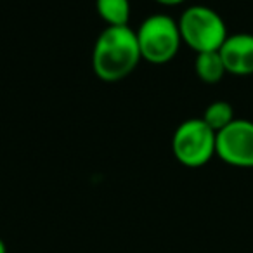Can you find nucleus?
Wrapping results in <instances>:
<instances>
[{"label":"nucleus","instance_id":"10","mask_svg":"<svg viewBox=\"0 0 253 253\" xmlns=\"http://www.w3.org/2000/svg\"><path fill=\"white\" fill-rule=\"evenodd\" d=\"M155 2H158L162 5H179L182 2H186V0H155Z\"/></svg>","mask_w":253,"mask_h":253},{"label":"nucleus","instance_id":"5","mask_svg":"<svg viewBox=\"0 0 253 253\" xmlns=\"http://www.w3.org/2000/svg\"><path fill=\"white\" fill-rule=\"evenodd\" d=\"M215 156L234 169H253V122L236 118L217 132Z\"/></svg>","mask_w":253,"mask_h":253},{"label":"nucleus","instance_id":"1","mask_svg":"<svg viewBox=\"0 0 253 253\" xmlns=\"http://www.w3.org/2000/svg\"><path fill=\"white\" fill-rule=\"evenodd\" d=\"M137 35L128 26H108L95 40L92 70L102 82H120L132 73L141 61Z\"/></svg>","mask_w":253,"mask_h":253},{"label":"nucleus","instance_id":"9","mask_svg":"<svg viewBox=\"0 0 253 253\" xmlns=\"http://www.w3.org/2000/svg\"><path fill=\"white\" fill-rule=\"evenodd\" d=\"M203 122L210 126L213 132H220L222 128L229 125L231 122H234V109H232L231 102L227 101H213L207 106L203 113Z\"/></svg>","mask_w":253,"mask_h":253},{"label":"nucleus","instance_id":"4","mask_svg":"<svg viewBox=\"0 0 253 253\" xmlns=\"http://www.w3.org/2000/svg\"><path fill=\"white\" fill-rule=\"evenodd\" d=\"M137 35L141 57L151 64H165L179 54L180 32L173 18L167 14H155L141 23Z\"/></svg>","mask_w":253,"mask_h":253},{"label":"nucleus","instance_id":"7","mask_svg":"<svg viewBox=\"0 0 253 253\" xmlns=\"http://www.w3.org/2000/svg\"><path fill=\"white\" fill-rule=\"evenodd\" d=\"M194 71L196 77L200 78L203 84L215 85L227 75L218 50H211V52H200L196 54L194 59Z\"/></svg>","mask_w":253,"mask_h":253},{"label":"nucleus","instance_id":"8","mask_svg":"<svg viewBox=\"0 0 253 253\" xmlns=\"http://www.w3.org/2000/svg\"><path fill=\"white\" fill-rule=\"evenodd\" d=\"M95 11L108 26H128L130 19L128 0H95Z\"/></svg>","mask_w":253,"mask_h":253},{"label":"nucleus","instance_id":"3","mask_svg":"<svg viewBox=\"0 0 253 253\" xmlns=\"http://www.w3.org/2000/svg\"><path fill=\"white\" fill-rule=\"evenodd\" d=\"M217 132H213L203 118L184 120L172 135V153L180 165L187 169H201L215 156Z\"/></svg>","mask_w":253,"mask_h":253},{"label":"nucleus","instance_id":"6","mask_svg":"<svg viewBox=\"0 0 253 253\" xmlns=\"http://www.w3.org/2000/svg\"><path fill=\"white\" fill-rule=\"evenodd\" d=\"M225 71L234 77L253 75V33H232L218 49Z\"/></svg>","mask_w":253,"mask_h":253},{"label":"nucleus","instance_id":"2","mask_svg":"<svg viewBox=\"0 0 253 253\" xmlns=\"http://www.w3.org/2000/svg\"><path fill=\"white\" fill-rule=\"evenodd\" d=\"M179 32L182 43L196 54L218 50L229 37L227 25L217 11L207 5H191L180 14Z\"/></svg>","mask_w":253,"mask_h":253},{"label":"nucleus","instance_id":"11","mask_svg":"<svg viewBox=\"0 0 253 253\" xmlns=\"http://www.w3.org/2000/svg\"><path fill=\"white\" fill-rule=\"evenodd\" d=\"M0 253H7V246H5V243L2 238H0Z\"/></svg>","mask_w":253,"mask_h":253}]
</instances>
